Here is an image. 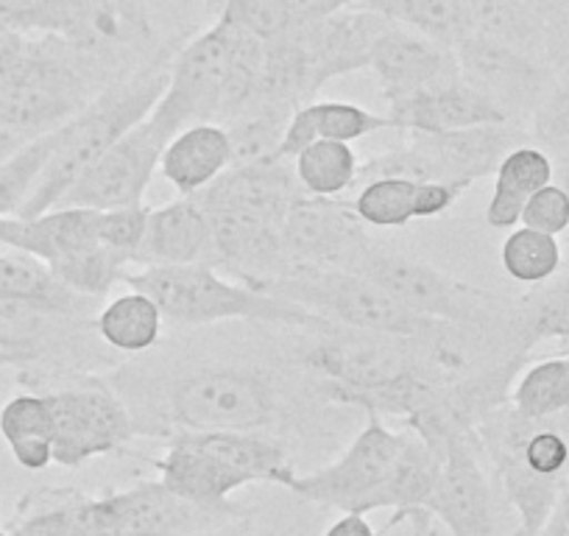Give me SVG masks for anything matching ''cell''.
I'll list each match as a JSON object with an SVG mask.
<instances>
[{
  "mask_svg": "<svg viewBox=\"0 0 569 536\" xmlns=\"http://www.w3.org/2000/svg\"><path fill=\"white\" fill-rule=\"evenodd\" d=\"M282 246L291 268L358 271L375 240L352 205L302 196L284 218Z\"/></svg>",
  "mask_w": 569,
  "mask_h": 536,
  "instance_id": "13",
  "label": "cell"
},
{
  "mask_svg": "<svg viewBox=\"0 0 569 536\" xmlns=\"http://www.w3.org/2000/svg\"><path fill=\"white\" fill-rule=\"evenodd\" d=\"M0 436L14 461L29 473H42L53 464V414L46 394L23 391L0 408Z\"/></svg>",
  "mask_w": 569,
  "mask_h": 536,
  "instance_id": "30",
  "label": "cell"
},
{
  "mask_svg": "<svg viewBox=\"0 0 569 536\" xmlns=\"http://www.w3.org/2000/svg\"><path fill=\"white\" fill-rule=\"evenodd\" d=\"M360 7L447 48L469 37L467 0H366Z\"/></svg>",
  "mask_w": 569,
  "mask_h": 536,
  "instance_id": "33",
  "label": "cell"
},
{
  "mask_svg": "<svg viewBox=\"0 0 569 536\" xmlns=\"http://www.w3.org/2000/svg\"><path fill=\"white\" fill-rule=\"evenodd\" d=\"M552 182H556V168L550 151L530 143L511 149L495 171V190L483 212L486 224L506 232L517 229L522 221L525 201Z\"/></svg>",
  "mask_w": 569,
  "mask_h": 536,
  "instance_id": "29",
  "label": "cell"
},
{
  "mask_svg": "<svg viewBox=\"0 0 569 536\" xmlns=\"http://www.w3.org/2000/svg\"><path fill=\"white\" fill-rule=\"evenodd\" d=\"M552 149V168H556V185H561L569 193V146H550Z\"/></svg>",
  "mask_w": 569,
  "mask_h": 536,
  "instance_id": "49",
  "label": "cell"
},
{
  "mask_svg": "<svg viewBox=\"0 0 569 536\" xmlns=\"http://www.w3.org/2000/svg\"><path fill=\"white\" fill-rule=\"evenodd\" d=\"M96 299L81 297L51 275V268L23 251L0 255V308H31L64 319H81Z\"/></svg>",
  "mask_w": 569,
  "mask_h": 536,
  "instance_id": "28",
  "label": "cell"
},
{
  "mask_svg": "<svg viewBox=\"0 0 569 536\" xmlns=\"http://www.w3.org/2000/svg\"><path fill=\"white\" fill-rule=\"evenodd\" d=\"M7 536H114L101 495L34 489L20 500Z\"/></svg>",
  "mask_w": 569,
  "mask_h": 536,
  "instance_id": "25",
  "label": "cell"
},
{
  "mask_svg": "<svg viewBox=\"0 0 569 536\" xmlns=\"http://www.w3.org/2000/svg\"><path fill=\"white\" fill-rule=\"evenodd\" d=\"M369 70L375 73L388 107L461 76L452 48L402 29L397 23H391L377 37L375 48H371Z\"/></svg>",
  "mask_w": 569,
  "mask_h": 536,
  "instance_id": "19",
  "label": "cell"
},
{
  "mask_svg": "<svg viewBox=\"0 0 569 536\" xmlns=\"http://www.w3.org/2000/svg\"><path fill=\"white\" fill-rule=\"evenodd\" d=\"M262 294L302 305L310 314L338 327L363 332H382L399 338H427L447 327V321L419 316L382 291L369 277L355 271H319V268H288Z\"/></svg>",
  "mask_w": 569,
  "mask_h": 536,
  "instance_id": "8",
  "label": "cell"
},
{
  "mask_svg": "<svg viewBox=\"0 0 569 536\" xmlns=\"http://www.w3.org/2000/svg\"><path fill=\"white\" fill-rule=\"evenodd\" d=\"M114 536H196L227 519L173 495L162 480H140L126 489L103 492Z\"/></svg>",
  "mask_w": 569,
  "mask_h": 536,
  "instance_id": "20",
  "label": "cell"
},
{
  "mask_svg": "<svg viewBox=\"0 0 569 536\" xmlns=\"http://www.w3.org/2000/svg\"><path fill=\"white\" fill-rule=\"evenodd\" d=\"M96 244H101L98 212L84 207H57L37 218H0V246L37 257L48 268Z\"/></svg>",
  "mask_w": 569,
  "mask_h": 536,
  "instance_id": "26",
  "label": "cell"
},
{
  "mask_svg": "<svg viewBox=\"0 0 569 536\" xmlns=\"http://www.w3.org/2000/svg\"><path fill=\"white\" fill-rule=\"evenodd\" d=\"M168 140L160 138L149 118L123 135L73 188L59 207H84L107 212L120 207L146 205V190L160 171V157Z\"/></svg>",
  "mask_w": 569,
  "mask_h": 536,
  "instance_id": "14",
  "label": "cell"
},
{
  "mask_svg": "<svg viewBox=\"0 0 569 536\" xmlns=\"http://www.w3.org/2000/svg\"><path fill=\"white\" fill-rule=\"evenodd\" d=\"M539 536H569V525L563 523V519L558 517V514H552L550 523L545 525V530H541Z\"/></svg>",
  "mask_w": 569,
  "mask_h": 536,
  "instance_id": "52",
  "label": "cell"
},
{
  "mask_svg": "<svg viewBox=\"0 0 569 536\" xmlns=\"http://www.w3.org/2000/svg\"><path fill=\"white\" fill-rule=\"evenodd\" d=\"M528 3L545 23H550V20H556L558 14H563L569 9V0H528Z\"/></svg>",
  "mask_w": 569,
  "mask_h": 536,
  "instance_id": "50",
  "label": "cell"
},
{
  "mask_svg": "<svg viewBox=\"0 0 569 536\" xmlns=\"http://www.w3.org/2000/svg\"><path fill=\"white\" fill-rule=\"evenodd\" d=\"M519 224L528 229H536V232L558 238V235H563L569 229V193L556 182L536 190V193L525 201L522 221Z\"/></svg>",
  "mask_w": 569,
  "mask_h": 536,
  "instance_id": "45",
  "label": "cell"
},
{
  "mask_svg": "<svg viewBox=\"0 0 569 536\" xmlns=\"http://www.w3.org/2000/svg\"><path fill=\"white\" fill-rule=\"evenodd\" d=\"M355 275L369 277L382 291H388L397 302L419 316H430V319L447 321L463 330L519 336L525 341L517 305L483 288L456 280L441 268L427 266L408 255H393L380 244L366 251Z\"/></svg>",
  "mask_w": 569,
  "mask_h": 536,
  "instance_id": "6",
  "label": "cell"
},
{
  "mask_svg": "<svg viewBox=\"0 0 569 536\" xmlns=\"http://www.w3.org/2000/svg\"><path fill=\"white\" fill-rule=\"evenodd\" d=\"M210 221V266L229 280L262 291L288 271L282 229L223 207H204Z\"/></svg>",
  "mask_w": 569,
  "mask_h": 536,
  "instance_id": "17",
  "label": "cell"
},
{
  "mask_svg": "<svg viewBox=\"0 0 569 536\" xmlns=\"http://www.w3.org/2000/svg\"><path fill=\"white\" fill-rule=\"evenodd\" d=\"M196 536H229V534H221V530H204V534H196Z\"/></svg>",
  "mask_w": 569,
  "mask_h": 536,
  "instance_id": "56",
  "label": "cell"
},
{
  "mask_svg": "<svg viewBox=\"0 0 569 536\" xmlns=\"http://www.w3.org/2000/svg\"><path fill=\"white\" fill-rule=\"evenodd\" d=\"M149 205L120 207V210L98 212V240L107 249L129 257L134 262V251L146 235V221H149Z\"/></svg>",
  "mask_w": 569,
  "mask_h": 536,
  "instance_id": "43",
  "label": "cell"
},
{
  "mask_svg": "<svg viewBox=\"0 0 569 536\" xmlns=\"http://www.w3.org/2000/svg\"><path fill=\"white\" fill-rule=\"evenodd\" d=\"M452 51L463 79L480 87L506 112V118L519 126L533 118L556 79L545 59L483 37H467Z\"/></svg>",
  "mask_w": 569,
  "mask_h": 536,
  "instance_id": "16",
  "label": "cell"
},
{
  "mask_svg": "<svg viewBox=\"0 0 569 536\" xmlns=\"http://www.w3.org/2000/svg\"><path fill=\"white\" fill-rule=\"evenodd\" d=\"M293 173L305 196L313 199H338L358 185L360 160L349 143L336 140H316L293 160Z\"/></svg>",
  "mask_w": 569,
  "mask_h": 536,
  "instance_id": "34",
  "label": "cell"
},
{
  "mask_svg": "<svg viewBox=\"0 0 569 536\" xmlns=\"http://www.w3.org/2000/svg\"><path fill=\"white\" fill-rule=\"evenodd\" d=\"M109 85L98 51L62 37L0 29V129L42 138L84 112Z\"/></svg>",
  "mask_w": 569,
  "mask_h": 536,
  "instance_id": "1",
  "label": "cell"
},
{
  "mask_svg": "<svg viewBox=\"0 0 569 536\" xmlns=\"http://www.w3.org/2000/svg\"><path fill=\"white\" fill-rule=\"evenodd\" d=\"M266 42L218 18L171 59V76L149 123L171 140L196 123H229L257 96Z\"/></svg>",
  "mask_w": 569,
  "mask_h": 536,
  "instance_id": "2",
  "label": "cell"
},
{
  "mask_svg": "<svg viewBox=\"0 0 569 536\" xmlns=\"http://www.w3.org/2000/svg\"><path fill=\"white\" fill-rule=\"evenodd\" d=\"M556 514H558V517L563 519V523L569 525V478H567V484H563V489H561V497H558Z\"/></svg>",
  "mask_w": 569,
  "mask_h": 536,
  "instance_id": "53",
  "label": "cell"
},
{
  "mask_svg": "<svg viewBox=\"0 0 569 536\" xmlns=\"http://www.w3.org/2000/svg\"><path fill=\"white\" fill-rule=\"evenodd\" d=\"M123 282L131 291L154 299L162 319L179 327H204L216 321H262V325L302 327L308 332L332 327V321L310 314L302 305L229 280L207 262L134 268L126 271Z\"/></svg>",
  "mask_w": 569,
  "mask_h": 536,
  "instance_id": "4",
  "label": "cell"
},
{
  "mask_svg": "<svg viewBox=\"0 0 569 536\" xmlns=\"http://www.w3.org/2000/svg\"><path fill=\"white\" fill-rule=\"evenodd\" d=\"M20 364H26V360L20 358V355L7 353V349H0V366H20Z\"/></svg>",
  "mask_w": 569,
  "mask_h": 536,
  "instance_id": "54",
  "label": "cell"
},
{
  "mask_svg": "<svg viewBox=\"0 0 569 536\" xmlns=\"http://www.w3.org/2000/svg\"><path fill=\"white\" fill-rule=\"evenodd\" d=\"M388 26L391 20L366 7H347L330 18L293 26V34L308 57L316 90H321L327 81L338 79V76L369 68L371 48Z\"/></svg>",
  "mask_w": 569,
  "mask_h": 536,
  "instance_id": "18",
  "label": "cell"
},
{
  "mask_svg": "<svg viewBox=\"0 0 569 536\" xmlns=\"http://www.w3.org/2000/svg\"><path fill=\"white\" fill-rule=\"evenodd\" d=\"M305 196L288 160H266L232 166L221 179L193 196L201 207H223L282 229L284 218Z\"/></svg>",
  "mask_w": 569,
  "mask_h": 536,
  "instance_id": "21",
  "label": "cell"
},
{
  "mask_svg": "<svg viewBox=\"0 0 569 536\" xmlns=\"http://www.w3.org/2000/svg\"><path fill=\"white\" fill-rule=\"evenodd\" d=\"M162 314L154 299L140 291H129L103 305L96 316V336L109 349L123 355L149 353L162 336Z\"/></svg>",
  "mask_w": 569,
  "mask_h": 536,
  "instance_id": "32",
  "label": "cell"
},
{
  "mask_svg": "<svg viewBox=\"0 0 569 536\" xmlns=\"http://www.w3.org/2000/svg\"><path fill=\"white\" fill-rule=\"evenodd\" d=\"M310 109H313L319 140L352 146L355 140H363L382 129H393L388 115L371 112V109L349 101H310Z\"/></svg>",
  "mask_w": 569,
  "mask_h": 536,
  "instance_id": "41",
  "label": "cell"
},
{
  "mask_svg": "<svg viewBox=\"0 0 569 536\" xmlns=\"http://www.w3.org/2000/svg\"><path fill=\"white\" fill-rule=\"evenodd\" d=\"M126 271H131L129 257L107 249L103 244L90 246L84 251H76V255L64 257V260L51 266V275L62 286H68L70 291L90 299L107 297L118 282H123Z\"/></svg>",
  "mask_w": 569,
  "mask_h": 536,
  "instance_id": "37",
  "label": "cell"
},
{
  "mask_svg": "<svg viewBox=\"0 0 569 536\" xmlns=\"http://www.w3.org/2000/svg\"><path fill=\"white\" fill-rule=\"evenodd\" d=\"M469 182H419L416 185V218L445 216L467 190Z\"/></svg>",
  "mask_w": 569,
  "mask_h": 536,
  "instance_id": "46",
  "label": "cell"
},
{
  "mask_svg": "<svg viewBox=\"0 0 569 536\" xmlns=\"http://www.w3.org/2000/svg\"><path fill=\"white\" fill-rule=\"evenodd\" d=\"M416 185L413 179H371L360 185L352 210L366 227L402 229L416 218Z\"/></svg>",
  "mask_w": 569,
  "mask_h": 536,
  "instance_id": "39",
  "label": "cell"
},
{
  "mask_svg": "<svg viewBox=\"0 0 569 536\" xmlns=\"http://www.w3.org/2000/svg\"><path fill=\"white\" fill-rule=\"evenodd\" d=\"M397 131L447 135V131L478 129V126L511 123L500 107L472 81L456 76L388 107Z\"/></svg>",
  "mask_w": 569,
  "mask_h": 536,
  "instance_id": "22",
  "label": "cell"
},
{
  "mask_svg": "<svg viewBox=\"0 0 569 536\" xmlns=\"http://www.w3.org/2000/svg\"><path fill=\"white\" fill-rule=\"evenodd\" d=\"M530 129L541 143L569 146V73L552 79L545 101L530 118Z\"/></svg>",
  "mask_w": 569,
  "mask_h": 536,
  "instance_id": "44",
  "label": "cell"
},
{
  "mask_svg": "<svg viewBox=\"0 0 569 536\" xmlns=\"http://www.w3.org/2000/svg\"><path fill=\"white\" fill-rule=\"evenodd\" d=\"M405 430H391L382 417L369 414L352 445L327 467L293 473L284 489L316 506L343 514H369L397 508V467L405 450Z\"/></svg>",
  "mask_w": 569,
  "mask_h": 536,
  "instance_id": "10",
  "label": "cell"
},
{
  "mask_svg": "<svg viewBox=\"0 0 569 536\" xmlns=\"http://www.w3.org/2000/svg\"><path fill=\"white\" fill-rule=\"evenodd\" d=\"M500 260L506 275L522 286H545L561 271L563 251L558 238L536 229L517 227L502 240Z\"/></svg>",
  "mask_w": 569,
  "mask_h": 536,
  "instance_id": "36",
  "label": "cell"
},
{
  "mask_svg": "<svg viewBox=\"0 0 569 536\" xmlns=\"http://www.w3.org/2000/svg\"><path fill=\"white\" fill-rule=\"evenodd\" d=\"M511 408L525 419L545 423L569 408V353L530 364L511 388Z\"/></svg>",
  "mask_w": 569,
  "mask_h": 536,
  "instance_id": "35",
  "label": "cell"
},
{
  "mask_svg": "<svg viewBox=\"0 0 569 536\" xmlns=\"http://www.w3.org/2000/svg\"><path fill=\"white\" fill-rule=\"evenodd\" d=\"M525 126L495 123L478 129L421 135L402 131L393 149L360 162L358 185L371 179H413V182H469L486 179L497 171L502 157L522 146Z\"/></svg>",
  "mask_w": 569,
  "mask_h": 536,
  "instance_id": "9",
  "label": "cell"
},
{
  "mask_svg": "<svg viewBox=\"0 0 569 536\" xmlns=\"http://www.w3.org/2000/svg\"><path fill=\"white\" fill-rule=\"evenodd\" d=\"M171 76V57H154L146 68L114 79L90 107L59 129V143L34 193L18 218L57 210L70 188L134 126L154 112Z\"/></svg>",
  "mask_w": 569,
  "mask_h": 536,
  "instance_id": "3",
  "label": "cell"
},
{
  "mask_svg": "<svg viewBox=\"0 0 569 536\" xmlns=\"http://www.w3.org/2000/svg\"><path fill=\"white\" fill-rule=\"evenodd\" d=\"M210 266V221L196 199H177L166 207H151L146 235L134 251L131 268L154 266Z\"/></svg>",
  "mask_w": 569,
  "mask_h": 536,
  "instance_id": "24",
  "label": "cell"
},
{
  "mask_svg": "<svg viewBox=\"0 0 569 536\" xmlns=\"http://www.w3.org/2000/svg\"><path fill=\"white\" fill-rule=\"evenodd\" d=\"M441 467L427 512L452 536H502L489 458L475 430H458L439 447Z\"/></svg>",
  "mask_w": 569,
  "mask_h": 536,
  "instance_id": "12",
  "label": "cell"
},
{
  "mask_svg": "<svg viewBox=\"0 0 569 536\" xmlns=\"http://www.w3.org/2000/svg\"><path fill=\"white\" fill-rule=\"evenodd\" d=\"M517 310L528 347L545 338H569V275L552 277L541 291L517 302Z\"/></svg>",
  "mask_w": 569,
  "mask_h": 536,
  "instance_id": "40",
  "label": "cell"
},
{
  "mask_svg": "<svg viewBox=\"0 0 569 536\" xmlns=\"http://www.w3.org/2000/svg\"><path fill=\"white\" fill-rule=\"evenodd\" d=\"M218 18L229 20L260 42H271L293 29L291 9L284 0H221Z\"/></svg>",
  "mask_w": 569,
  "mask_h": 536,
  "instance_id": "42",
  "label": "cell"
},
{
  "mask_svg": "<svg viewBox=\"0 0 569 536\" xmlns=\"http://www.w3.org/2000/svg\"><path fill=\"white\" fill-rule=\"evenodd\" d=\"M325 536H380V530H375L366 514H343L325 530Z\"/></svg>",
  "mask_w": 569,
  "mask_h": 536,
  "instance_id": "48",
  "label": "cell"
},
{
  "mask_svg": "<svg viewBox=\"0 0 569 536\" xmlns=\"http://www.w3.org/2000/svg\"><path fill=\"white\" fill-rule=\"evenodd\" d=\"M545 62L552 70V76L569 73V9L547 23Z\"/></svg>",
  "mask_w": 569,
  "mask_h": 536,
  "instance_id": "47",
  "label": "cell"
},
{
  "mask_svg": "<svg viewBox=\"0 0 569 536\" xmlns=\"http://www.w3.org/2000/svg\"><path fill=\"white\" fill-rule=\"evenodd\" d=\"M53 414V464L76 469L98 456L120 453L137 436L129 406L96 377L46 391Z\"/></svg>",
  "mask_w": 569,
  "mask_h": 536,
  "instance_id": "11",
  "label": "cell"
},
{
  "mask_svg": "<svg viewBox=\"0 0 569 536\" xmlns=\"http://www.w3.org/2000/svg\"><path fill=\"white\" fill-rule=\"evenodd\" d=\"M467 23L469 37H483L545 59L547 23L528 0H467Z\"/></svg>",
  "mask_w": 569,
  "mask_h": 536,
  "instance_id": "31",
  "label": "cell"
},
{
  "mask_svg": "<svg viewBox=\"0 0 569 536\" xmlns=\"http://www.w3.org/2000/svg\"><path fill=\"white\" fill-rule=\"evenodd\" d=\"M234 166L229 131L221 123L188 126L168 140L160 157L162 179L177 188L179 199H193Z\"/></svg>",
  "mask_w": 569,
  "mask_h": 536,
  "instance_id": "27",
  "label": "cell"
},
{
  "mask_svg": "<svg viewBox=\"0 0 569 536\" xmlns=\"http://www.w3.org/2000/svg\"><path fill=\"white\" fill-rule=\"evenodd\" d=\"M26 143H29V140L20 138V135H14V131L0 129V166H3V162H7L9 157L18 155V151L23 149Z\"/></svg>",
  "mask_w": 569,
  "mask_h": 536,
  "instance_id": "51",
  "label": "cell"
},
{
  "mask_svg": "<svg viewBox=\"0 0 569 536\" xmlns=\"http://www.w3.org/2000/svg\"><path fill=\"white\" fill-rule=\"evenodd\" d=\"M319 336V341L302 353V364L319 377L321 391L341 406H358V399L413 375H436L456 383L436 366L430 349L433 336L399 338L338 325Z\"/></svg>",
  "mask_w": 569,
  "mask_h": 536,
  "instance_id": "5",
  "label": "cell"
},
{
  "mask_svg": "<svg viewBox=\"0 0 569 536\" xmlns=\"http://www.w3.org/2000/svg\"><path fill=\"white\" fill-rule=\"evenodd\" d=\"M162 419L190 434H266L279 417V391L268 375L240 366H199L177 377ZM173 430V434H177Z\"/></svg>",
  "mask_w": 569,
  "mask_h": 536,
  "instance_id": "7",
  "label": "cell"
},
{
  "mask_svg": "<svg viewBox=\"0 0 569 536\" xmlns=\"http://www.w3.org/2000/svg\"><path fill=\"white\" fill-rule=\"evenodd\" d=\"M59 143V129L29 140L14 157L0 166V218H18L29 196L34 193L42 171L51 162Z\"/></svg>",
  "mask_w": 569,
  "mask_h": 536,
  "instance_id": "38",
  "label": "cell"
},
{
  "mask_svg": "<svg viewBox=\"0 0 569 536\" xmlns=\"http://www.w3.org/2000/svg\"><path fill=\"white\" fill-rule=\"evenodd\" d=\"M556 419L561 423V428L569 434V408H567V414H561V417H556Z\"/></svg>",
  "mask_w": 569,
  "mask_h": 536,
  "instance_id": "55",
  "label": "cell"
},
{
  "mask_svg": "<svg viewBox=\"0 0 569 536\" xmlns=\"http://www.w3.org/2000/svg\"><path fill=\"white\" fill-rule=\"evenodd\" d=\"M157 469H160L162 484L182 500L221 519H234L240 514V508L232 503V495L249 486V480L218 461L216 456L201 450L184 430H177L171 436V447L157 461Z\"/></svg>",
  "mask_w": 569,
  "mask_h": 536,
  "instance_id": "23",
  "label": "cell"
},
{
  "mask_svg": "<svg viewBox=\"0 0 569 536\" xmlns=\"http://www.w3.org/2000/svg\"><path fill=\"white\" fill-rule=\"evenodd\" d=\"M0 29L51 34L103 53L142 29L118 0H0Z\"/></svg>",
  "mask_w": 569,
  "mask_h": 536,
  "instance_id": "15",
  "label": "cell"
}]
</instances>
